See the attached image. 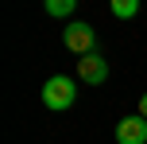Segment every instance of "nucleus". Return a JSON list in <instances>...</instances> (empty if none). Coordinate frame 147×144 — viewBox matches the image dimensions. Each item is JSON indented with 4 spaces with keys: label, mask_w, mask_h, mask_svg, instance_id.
<instances>
[{
    "label": "nucleus",
    "mask_w": 147,
    "mask_h": 144,
    "mask_svg": "<svg viewBox=\"0 0 147 144\" xmlns=\"http://www.w3.org/2000/svg\"><path fill=\"white\" fill-rule=\"evenodd\" d=\"M116 144H147V117H124L116 121Z\"/></svg>",
    "instance_id": "nucleus-4"
},
{
    "label": "nucleus",
    "mask_w": 147,
    "mask_h": 144,
    "mask_svg": "<svg viewBox=\"0 0 147 144\" xmlns=\"http://www.w3.org/2000/svg\"><path fill=\"white\" fill-rule=\"evenodd\" d=\"M140 117H147V93L140 98Z\"/></svg>",
    "instance_id": "nucleus-7"
},
{
    "label": "nucleus",
    "mask_w": 147,
    "mask_h": 144,
    "mask_svg": "<svg viewBox=\"0 0 147 144\" xmlns=\"http://www.w3.org/2000/svg\"><path fill=\"white\" fill-rule=\"evenodd\" d=\"M62 43L81 59V55H93L97 51V31H93V23L74 20V23H66V31H62Z\"/></svg>",
    "instance_id": "nucleus-2"
},
{
    "label": "nucleus",
    "mask_w": 147,
    "mask_h": 144,
    "mask_svg": "<svg viewBox=\"0 0 147 144\" xmlns=\"http://www.w3.org/2000/svg\"><path fill=\"white\" fill-rule=\"evenodd\" d=\"M74 101H78V82L70 74H54V78L43 82V105L51 113H66Z\"/></svg>",
    "instance_id": "nucleus-1"
},
{
    "label": "nucleus",
    "mask_w": 147,
    "mask_h": 144,
    "mask_svg": "<svg viewBox=\"0 0 147 144\" xmlns=\"http://www.w3.org/2000/svg\"><path fill=\"white\" fill-rule=\"evenodd\" d=\"M109 8H112L116 20H132V16L140 12V0H109Z\"/></svg>",
    "instance_id": "nucleus-6"
},
{
    "label": "nucleus",
    "mask_w": 147,
    "mask_h": 144,
    "mask_svg": "<svg viewBox=\"0 0 147 144\" xmlns=\"http://www.w3.org/2000/svg\"><path fill=\"white\" fill-rule=\"evenodd\" d=\"M43 12L51 20H66L70 12H78V0H43Z\"/></svg>",
    "instance_id": "nucleus-5"
},
{
    "label": "nucleus",
    "mask_w": 147,
    "mask_h": 144,
    "mask_svg": "<svg viewBox=\"0 0 147 144\" xmlns=\"http://www.w3.org/2000/svg\"><path fill=\"white\" fill-rule=\"evenodd\" d=\"M105 78H109V62H105L97 51L78 59V82H85V86H101Z\"/></svg>",
    "instance_id": "nucleus-3"
}]
</instances>
